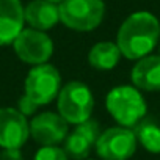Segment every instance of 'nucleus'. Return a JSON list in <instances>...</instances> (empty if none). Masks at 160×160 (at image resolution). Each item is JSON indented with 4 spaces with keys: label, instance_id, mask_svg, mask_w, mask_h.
Returning a JSON list of instances; mask_svg holds the SVG:
<instances>
[{
    "label": "nucleus",
    "instance_id": "nucleus-17",
    "mask_svg": "<svg viewBox=\"0 0 160 160\" xmlns=\"http://www.w3.org/2000/svg\"><path fill=\"white\" fill-rule=\"evenodd\" d=\"M0 160H24L21 149H2Z\"/></svg>",
    "mask_w": 160,
    "mask_h": 160
},
{
    "label": "nucleus",
    "instance_id": "nucleus-8",
    "mask_svg": "<svg viewBox=\"0 0 160 160\" xmlns=\"http://www.w3.org/2000/svg\"><path fill=\"white\" fill-rule=\"evenodd\" d=\"M30 124V138L41 146H58L69 133V124L53 112H41L33 116Z\"/></svg>",
    "mask_w": 160,
    "mask_h": 160
},
{
    "label": "nucleus",
    "instance_id": "nucleus-4",
    "mask_svg": "<svg viewBox=\"0 0 160 160\" xmlns=\"http://www.w3.org/2000/svg\"><path fill=\"white\" fill-rule=\"evenodd\" d=\"M57 110L68 124H82L93 115L94 96L88 85L78 80H71L61 87L57 96Z\"/></svg>",
    "mask_w": 160,
    "mask_h": 160
},
{
    "label": "nucleus",
    "instance_id": "nucleus-9",
    "mask_svg": "<svg viewBox=\"0 0 160 160\" xmlns=\"http://www.w3.org/2000/svg\"><path fill=\"white\" fill-rule=\"evenodd\" d=\"M30 138V124L18 108H0V148L21 149Z\"/></svg>",
    "mask_w": 160,
    "mask_h": 160
},
{
    "label": "nucleus",
    "instance_id": "nucleus-6",
    "mask_svg": "<svg viewBox=\"0 0 160 160\" xmlns=\"http://www.w3.org/2000/svg\"><path fill=\"white\" fill-rule=\"evenodd\" d=\"M137 137L132 129L115 126L101 132L94 151L101 160H129L137 152Z\"/></svg>",
    "mask_w": 160,
    "mask_h": 160
},
{
    "label": "nucleus",
    "instance_id": "nucleus-10",
    "mask_svg": "<svg viewBox=\"0 0 160 160\" xmlns=\"http://www.w3.org/2000/svg\"><path fill=\"white\" fill-rule=\"evenodd\" d=\"M101 135V127L96 119H88L82 124H77L72 132L68 133L64 143V152L68 157L74 160H85L88 158L91 149L94 148L98 138Z\"/></svg>",
    "mask_w": 160,
    "mask_h": 160
},
{
    "label": "nucleus",
    "instance_id": "nucleus-11",
    "mask_svg": "<svg viewBox=\"0 0 160 160\" xmlns=\"http://www.w3.org/2000/svg\"><path fill=\"white\" fill-rule=\"evenodd\" d=\"M24 28L25 18L21 0H0V47L11 46Z\"/></svg>",
    "mask_w": 160,
    "mask_h": 160
},
{
    "label": "nucleus",
    "instance_id": "nucleus-19",
    "mask_svg": "<svg viewBox=\"0 0 160 160\" xmlns=\"http://www.w3.org/2000/svg\"><path fill=\"white\" fill-rule=\"evenodd\" d=\"M157 47H158V55H160V42H158V46H157Z\"/></svg>",
    "mask_w": 160,
    "mask_h": 160
},
{
    "label": "nucleus",
    "instance_id": "nucleus-2",
    "mask_svg": "<svg viewBox=\"0 0 160 160\" xmlns=\"http://www.w3.org/2000/svg\"><path fill=\"white\" fill-rule=\"evenodd\" d=\"M61 87V74L53 64L44 63L33 66L25 77L24 94L19 99L18 110L25 116L33 115L38 107L49 105L57 99Z\"/></svg>",
    "mask_w": 160,
    "mask_h": 160
},
{
    "label": "nucleus",
    "instance_id": "nucleus-7",
    "mask_svg": "<svg viewBox=\"0 0 160 160\" xmlns=\"http://www.w3.org/2000/svg\"><path fill=\"white\" fill-rule=\"evenodd\" d=\"M18 58L32 66L49 63L53 55V41L46 32L35 28H24L11 44Z\"/></svg>",
    "mask_w": 160,
    "mask_h": 160
},
{
    "label": "nucleus",
    "instance_id": "nucleus-12",
    "mask_svg": "<svg viewBox=\"0 0 160 160\" xmlns=\"http://www.w3.org/2000/svg\"><path fill=\"white\" fill-rule=\"evenodd\" d=\"M130 80L140 91H160V55L149 53L137 60L130 71Z\"/></svg>",
    "mask_w": 160,
    "mask_h": 160
},
{
    "label": "nucleus",
    "instance_id": "nucleus-18",
    "mask_svg": "<svg viewBox=\"0 0 160 160\" xmlns=\"http://www.w3.org/2000/svg\"><path fill=\"white\" fill-rule=\"evenodd\" d=\"M49 2H52V3H57V5H60L63 0H49Z\"/></svg>",
    "mask_w": 160,
    "mask_h": 160
},
{
    "label": "nucleus",
    "instance_id": "nucleus-16",
    "mask_svg": "<svg viewBox=\"0 0 160 160\" xmlns=\"http://www.w3.org/2000/svg\"><path fill=\"white\" fill-rule=\"evenodd\" d=\"M33 160H69V157L60 146H42L36 151Z\"/></svg>",
    "mask_w": 160,
    "mask_h": 160
},
{
    "label": "nucleus",
    "instance_id": "nucleus-20",
    "mask_svg": "<svg viewBox=\"0 0 160 160\" xmlns=\"http://www.w3.org/2000/svg\"><path fill=\"white\" fill-rule=\"evenodd\" d=\"M85 160H96V158H85Z\"/></svg>",
    "mask_w": 160,
    "mask_h": 160
},
{
    "label": "nucleus",
    "instance_id": "nucleus-13",
    "mask_svg": "<svg viewBox=\"0 0 160 160\" xmlns=\"http://www.w3.org/2000/svg\"><path fill=\"white\" fill-rule=\"evenodd\" d=\"M24 18L30 28L39 32L52 30L60 22L58 5L49 0H32L24 7Z\"/></svg>",
    "mask_w": 160,
    "mask_h": 160
},
{
    "label": "nucleus",
    "instance_id": "nucleus-14",
    "mask_svg": "<svg viewBox=\"0 0 160 160\" xmlns=\"http://www.w3.org/2000/svg\"><path fill=\"white\" fill-rule=\"evenodd\" d=\"M121 50L116 42L101 41L96 42L88 52V63L98 71H112L121 61Z\"/></svg>",
    "mask_w": 160,
    "mask_h": 160
},
{
    "label": "nucleus",
    "instance_id": "nucleus-15",
    "mask_svg": "<svg viewBox=\"0 0 160 160\" xmlns=\"http://www.w3.org/2000/svg\"><path fill=\"white\" fill-rule=\"evenodd\" d=\"M138 144L151 154H160V126L152 119H141L133 129Z\"/></svg>",
    "mask_w": 160,
    "mask_h": 160
},
{
    "label": "nucleus",
    "instance_id": "nucleus-3",
    "mask_svg": "<svg viewBox=\"0 0 160 160\" xmlns=\"http://www.w3.org/2000/svg\"><path fill=\"white\" fill-rule=\"evenodd\" d=\"M105 108L118 126L133 129L148 112V104L133 85H118L105 96Z\"/></svg>",
    "mask_w": 160,
    "mask_h": 160
},
{
    "label": "nucleus",
    "instance_id": "nucleus-5",
    "mask_svg": "<svg viewBox=\"0 0 160 160\" xmlns=\"http://www.w3.org/2000/svg\"><path fill=\"white\" fill-rule=\"evenodd\" d=\"M60 22L74 32H93L105 18L104 0H63L58 5Z\"/></svg>",
    "mask_w": 160,
    "mask_h": 160
},
{
    "label": "nucleus",
    "instance_id": "nucleus-1",
    "mask_svg": "<svg viewBox=\"0 0 160 160\" xmlns=\"http://www.w3.org/2000/svg\"><path fill=\"white\" fill-rule=\"evenodd\" d=\"M160 21L149 11H135L129 14L118 28L116 46L127 60H140L158 46Z\"/></svg>",
    "mask_w": 160,
    "mask_h": 160
}]
</instances>
